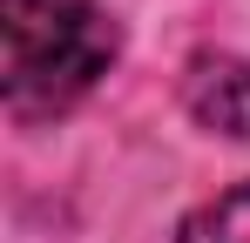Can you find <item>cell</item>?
Returning <instances> with one entry per match:
<instances>
[{
    "mask_svg": "<svg viewBox=\"0 0 250 243\" xmlns=\"http://www.w3.org/2000/svg\"><path fill=\"white\" fill-rule=\"evenodd\" d=\"M0 40H7V115L47 122L75 108L115 61V20L88 0H0Z\"/></svg>",
    "mask_w": 250,
    "mask_h": 243,
    "instance_id": "obj_1",
    "label": "cell"
},
{
    "mask_svg": "<svg viewBox=\"0 0 250 243\" xmlns=\"http://www.w3.org/2000/svg\"><path fill=\"white\" fill-rule=\"evenodd\" d=\"M183 108L209 135H250V61L237 54H196L183 75Z\"/></svg>",
    "mask_w": 250,
    "mask_h": 243,
    "instance_id": "obj_2",
    "label": "cell"
},
{
    "mask_svg": "<svg viewBox=\"0 0 250 243\" xmlns=\"http://www.w3.org/2000/svg\"><path fill=\"white\" fill-rule=\"evenodd\" d=\"M176 243H250V182H237V189H223L216 202H203L183 223Z\"/></svg>",
    "mask_w": 250,
    "mask_h": 243,
    "instance_id": "obj_3",
    "label": "cell"
}]
</instances>
